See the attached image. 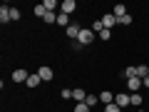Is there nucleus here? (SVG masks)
Masks as SVG:
<instances>
[{
  "label": "nucleus",
  "instance_id": "1",
  "mask_svg": "<svg viewBox=\"0 0 149 112\" xmlns=\"http://www.w3.org/2000/svg\"><path fill=\"white\" fill-rule=\"evenodd\" d=\"M92 40H95L92 27H82V30H80V37H77V43H80V45H90Z\"/></svg>",
  "mask_w": 149,
  "mask_h": 112
},
{
  "label": "nucleus",
  "instance_id": "2",
  "mask_svg": "<svg viewBox=\"0 0 149 112\" xmlns=\"http://www.w3.org/2000/svg\"><path fill=\"white\" fill-rule=\"evenodd\" d=\"M37 75H40V80H42V82H50V80L55 77L52 67H47V65H42V67H37Z\"/></svg>",
  "mask_w": 149,
  "mask_h": 112
},
{
  "label": "nucleus",
  "instance_id": "3",
  "mask_svg": "<svg viewBox=\"0 0 149 112\" xmlns=\"http://www.w3.org/2000/svg\"><path fill=\"white\" fill-rule=\"evenodd\" d=\"M27 77H30V72H27L25 67L13 70V82H27Z\"/></svg>",
  "mask_w": 149,
  "mask_h": 112
},
{
  "label": "nucleus",
  "instance_id": "4",
  "mask_svg": "<svg viewBox=\"0 0 149 112\" xmlns=\"http://www.w3.org/2000/svg\"><path fill=\"white\" fill-rule=\"evenodd\" d=\"M114 102H117L119 107H129L132 105V97H129L127 92H119V95H114Z\"/></svg>",
  "mask_w": 149,
  "mask_h": 112
},
{
  "label": "nucleus",
  "instance_id": "5",
  "mask_svg": "<svg viewBox=\"0 0 149 112\" xmlns=\"http://www.w3.org/2000/svg\"><path fill=\"white\" fill-rule=\"evenodd\" d=\"M60 10H62L65 15H70V13H74V10H77V3H74V0H65L62 5H60Z\"/></svg>",
  "mask_w": 149,
  "mask_h": 112
},
{
  "label": "nucleus",
  "instance_id": "6",
  "mask_svg": "<svg viewBox=\"0 0 149 112\" xmlns=\"http://www.w3.org/2000/svg\"><path fill=\"white\" fill-rule=\"evenodd\" d=\"M102 25H104V30H109V27H114V25H117V18L112 15V13H107V15L102 18Z\"/></svg>",
  "mask_w": 149,
  "mask_h": 112
},
{
  "label": "nucleus",
  "instance_id": "7",
  "mask_svg": "<svg viewBox=\"0 0 149 112\" xmlns=\"http://www.w3.org/2000/svg\"><path fill=\"white\" fill-rule=\"evenodd\" d=\"M142 85H144V82L139 80V77H132V80H127V90H132V95H134V92H137Z\"/></svg>",
  "mask_w": 149,
  "mask_h": 112
},
{
  "label": "nucleus",
  "instance_id": "8",
  "mask_svg": "<svg viewBox=\"0 0 149 112\" xmlns=\"http://www.w3.org/2000/svg\"><path fill=\"white\" fill-rule=\"evenodd\" d=\"M72 100H77V102H85V100H87V92L82 90V87H74V90H72Z\"/></svg>",
  "mask_w": 149,
  "mask_h": 112
},
{
  "label": "nucleus",
  "instance_id": "9",
  "mask_svg": "<svg viewBox=\"0 0 149 112\" xmlns=\"http://www.w3.org/2000/svg\"><path fill=\"white\" fill-rule=\"evenodd\" d=\"M80 30H82L80 25H70V27H67L65 32H67V37H72V40H77V37H80Z\"/></svg>",
  "mask_w": 149,
  "mask_h": 112
},
{
  "label": "nucleus",
  "instance_id": "10",
  "mask_svg": "<svg viewBox=\"0 0 149 112\" xmlns=\"http://www.w3.org/2000/svg\"><path fill=\"white\" fill-rule=\"evenodd\" d=\"M0 22H3V25H5V22H10V8H8V5L0 8Z\"/></svg>",
  "mask_w": 149,
  "mask_h": 112
},
{
  "label": "nucleus",
  "instance_id": "11",
  "mask_svg": "<svg viewBox=\"0 0 149 112\" xmlns=\"http://www.w3.org/2000/svg\"><path fill=\"white\" fill-rule=\"evenodd\" d=\"M40 82H42V80H40V75H30V77H27V82H25V85L27 87H40Z\"/></svg>",
  "mask_w": 149,
  "mask_h": 112
},
{
  "label": "nucleus",
  "instance_id": "12",
  "mask_svg": "<svg viewBox=\"0 0 149 112\" xmlns=\"http://www.w3.org/2000/svg\"><path fill=\"white\" fill-rule=\"evenodd\" d=\"M137 77L144 82V77H149V67L147 65H137Z\"/></svg>",
  "mask_w": 149,
  "mask_h": 112
},
{
  "label": "nucleus",
  "instance_id": "13",
  "mask_svg": "<svg viewBox=\"0 0 149 112\" xmlns=\"http://www.w3.org/2000/svg\"><path fill=\"white\" fill-rule=\"evenodd\" d=\"M57 25H62L65 30H67V27L72 25V22H70V15H65V13H60V15H57Z\"/></svg>",
  "mask_w": 149,
  "mask_h": 112
},
{
  "label": "nucleus",
  "instance_id": "14",
  "mask_svg": "<svg viewBox=\"0 0 149 112\" xmlns=\"http://www.w3.org/2000/svg\"><path fill=\"white\" fill-rule=\"evenodd\" d=\"M100 102H104V105H112V102H114V95H112L109 90H104V92L100 95Z\"/></svg>",
  "mask_w": 149,
  "mask_h": 112
},
{
  "label": "nucleus",
  "instance_id": "15",
  "mask_svg": "<svg viewBox=\"0 0 149 112\" xmlns=\"http://www.w3.org/2000/svg\"><path fill=\"white\" fill-rule=\"evenodd\" d=\"M112 15H114V18L119 20V18H124V15H127V8H124V5H114V10H112Z\"/></svg>",
  "mask_w": 149,
  "mask_h": 112
},
{
  "label": "nucleus",
  "instance_id": "16",
  "mask_svg": "<svg viewBox=\"0 0 149 112\" xmlns=\"http://www.w3.org/2000/svg\"><path fill=\"white\" fill-rule=\"evenodd\" d=\"M42 5H45V10H47V13H55V8H60V5H57V0H45Z\"/></svg>",
  "mask_w": 149,
  "mask_h": 112
},
{
  "label": "nucleus",
  "instance_id": "17",
  "mask_svg": "<svg viewBox=\"0 0 149 112\" xmlns=\"http://www.w3.org/2000/svg\"><path fill=\"white\" fill-rule=\"evenodd\" d=\"M74 112H90V105L87 102H77L74 105Z\"/></svg>",
  "mask_w": 149,
  "mask_h": 112
},
{
  "label": "nucleus",
  "instance_id": "18",
  "mask_svg": "<svg viewBox=\"0 0 149 112\" xmlns=\"http://www.w3.org/2000/svg\"><path fill=\"white\" fill-rule=\"evenodd\" d=\"M117 25H132V15H129V13H127V15H124V18H119V20H117Z\"/></svg>",
  "mask_w": 149,
  "mask_h": 112
},
{
  "label": "nucleus",
  "instance_id": "19",
  "mask_svg": "<svg viewBox=\"0 0 149 112\" xmlns=\"http://www.w3.org/2000/svg\"><path fill=\"white\" fill-rule=\"evenodd\" d=\"M102 30H104V25H102V20H95V22H92V32H97V35H100Z\"/></svg>",
  "mask_w": 149,
  "mask_h": 112
},
{
  "label": "nucleus",
  "instance_id": "20",
  "mask_svg": "<svg viewBox=\"0 0 149 112\" xmlns=\"http://www.w3.org/2000/svg\"><path fill=\"white\" fill-rule=\"evenodd\" d=\"M104 112H122V107L117 102H112V105H104Z\"/></svg>",
  "mask_w": 149,
  "mask_h": 112
},
{
  "label": "nucleus",
  "instance_id": "21",
  "mask_svg": "<svg viewBox=\"0 0 149 112\" xmlns=\"http://www.w3.org/2000/svg\"><path fill=\"white\" fill-rule=\"evenodd\" d=\"M45 13H47V10H45L42 3H40V5H35V15H37V18H45Z\"/></svg>",
  "mask_w": 149,
  "mask_h": 112
},
{
  "label": "nucleus",
  "instance_id": "22",
  "mask_svg": "<svg viewBox=\"0 0 149 112\" xmlns=\"http://www.w3.org/2000/svg\"><path fill=\"white\" fill-rule=\"evenodd\" d=\"M10 20H13V22L20 20V10H17V8H10Z\"/></svg>",
  "mask_w": 149,
  "mask_h": 112
},
{
  "label": "nucleus",
  "instance_id": "23",
  "mask_svg": "<svg viewBox=\"0 0 149 112\" xmlns=\"http://www.w3.org/2000/svg\"><path fill=\"white\" fill-rule=\"evenodd\" d=\"M42 20H45V22H57V15H55V13H45Z\"/></svg>",
  "mask_w": 149,
  "mask_h": 112
},
{
  "label": "nucleus",
  "instance_id": "24",
  "mask_svg": "<svg viewBox=\"0 0 149 112\" xmlns=\"http://www.w3.org/2000/svg\"><path fill=\"white\" fill-rule=\"evenodd\" d=\"M109 37H112V30H102V32H100V40H102V43H107Z\"/></svg>",
  "mask_w": 149,
  "mask_h": 112
},
{
  "label": "nucleus",
  "instance_id": "25",
  "mask_svg": "<svg viewBox=\"0 0 149 112\" xmlns=\"http://www.w3.org/2000/svg\"><path fill=\"white\" fill-rule=\"evenodd\" d=\"M129 97H132V105H134V107L142 105V95H137V92H134V95H129Z\"/></svg>",
  "mask_w": 149,
  "mask_h": 112
},
{
  "label": "nucleus",
  "instance_id": "26",
  "mask_svg": "<svg viewBox=\"0 0 149 112\" xmlns=\"http://www.w3.org/2000/svg\"><path fill=\"white\" fill-rule=\"evenodd\" d=\"M85 102L92 107V105H97V102H100V97H97V95H87V100H85Z\"/></svg>",
  "mask_w": 149,
  "mask_h": 112
},
{
  "label": "nucleus",
  "instance_id": "27",
  "mask_svg": "<svg viewBox=\"0 0 149 112\" xmlns=\"http://www.w3.org/2000/svg\"><path fill=\"white\" fill-rule=\"evenodd\" d=\"M60 95H62V100H70V97H72V90H70V87H65Z\"/></svg>",
  "mask_w": 149,
  "mask_h": 112
},
{
  "label": "nucleus",
  "instance_id": "28",
  "mask_svg": "<svg viewBox=\"0 0 149 112\" xmlns=\"http://www.w3.org/2000/svg\"><path fill=\"white\" fill-rule=\"evenodd\" d=\"M144 87H147V90H149V77H144Z\"/></svg>",
  "mask_w": 149,
  "mask_h": 112
},
{
  "label": "nucleus",
  "instance_id": "29",
  "mask_svg": "<svg viewBox=\"0 0 149 112\" xmlns=\"http://www.w3.org/2000/svg\"><path fill=\"white\" fill-rule=\"evenodd\" d=\"M147 95H149V90H147Z\"/></svg>",
  "mask_w": 149,
  "mask_h": 112
}]
</instances>
